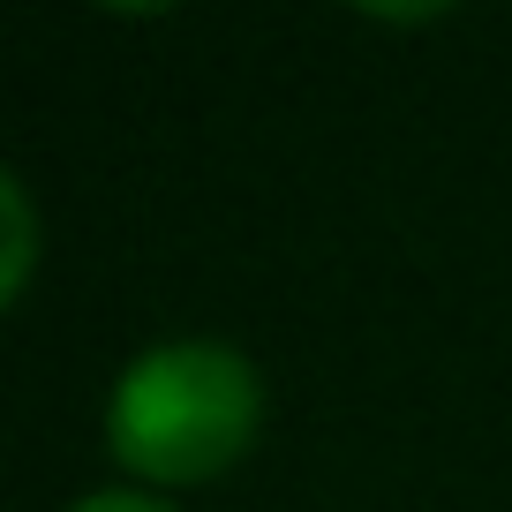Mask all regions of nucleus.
Listing matches in <instances>:
<instances>
[{
    "mask_svg": "<svg viewBox=\"0 0 512 512\" xmlns=\"http://www.w3.org/2000/svg\"><path fill=\"white\" fill-rule=\"evenodd\" d=\"M68 512H174V505H166V497H144V490H91Z\"/></svg>",
    "mask_w": 512,
    "mask_h": 512,
    "instance_id": "3",
    "label": "nucleus"
},
{
    "mask_svg": "<svg viewBox=\"0 0 512 512\" xmlns=\"http://www.w3.org/2000/svg\"><path fill=\"white\" fill-rule=\"evenodd\" d=\"M0 226H8V241H0V302H23L31 264H38V211H31L23 174H0Z\"/></svg>",
    "mask_w": 512,
    "mask_h": 512,
    "instance_id": "2",
    "label": "nucleus"
},
{
    "mask_svg": "<svg viewBox=\"0 0 512 512\" xmlns=\"http://www.w3.org/2000/svg\"><path fill=\"white\" fill-rule=\"evenodd\" d=\"M264 384L226 339H159L113 377L106 452L136 482H211L256 445Z\"/></svg>",
    "mask_w": 512,
    "mask_h": 512,
    "instance_id": "1",
    "label": "nucleus"
}]
</instances>
